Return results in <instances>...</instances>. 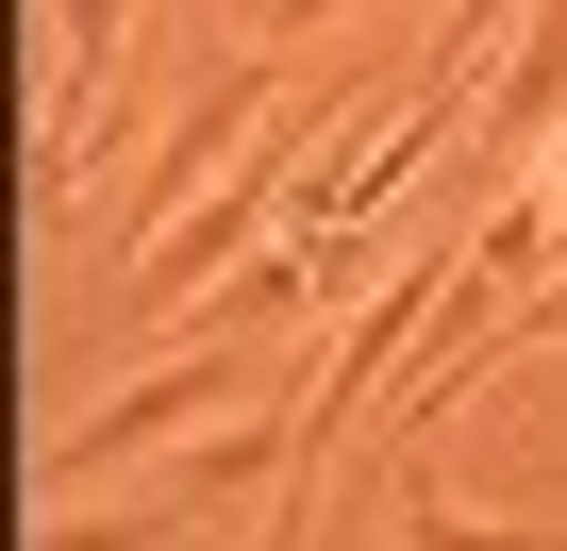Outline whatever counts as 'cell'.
<instances>
[{"label": "cell", "mask_w": 567, "mask_h": 551, "mask_svg": "<svg viewBox=\"0 0 567 551\" xmlns=\"http://www.w3.org/2000/svg\"><path fill=\"white\" fill-rule=\"evenodd\" d=\"M117 34H134V0H51V84H84V101H101Z\"/></svg>", "instance_id": "4"}, {"label": "cell", "mask_w": 567, "mask_h": 551, "mask_svg": "<svg viewBox=\"0 0 567 551\" xmlns=\"http://www.w3.org/2000/svg\"><path fill=\"white\" fill-rule=\"evenodd\" d=\"M534 351H567V267H550V285H534V302L501 318V368H534Z\"/></svg>", "instance_id": "5"}, {"label": "cell", "mask_w": 567, "mask_h": 551, "mask_svg": "<svg viewBox=\"0 0 567 551\" xmlns=\"http://www.w3.org/2000/svg\"><path fill=\"white\" fill-rule=\"evenodd\" d=\"M284 551H351V534H334V518H318V501H301V534H284Z\"/></svg>", "instance_id": "7"}, {"label": "cell", "mask_w": 567, "mask_h": 551, "mask_svg": "<svg viewBox=\"0 0 567 551\" xmlns=\"http://www.w3.org/2000/svg\"><path fill=\"white\" fill-rule=\"evenodd\" d=\"M401 551H567V534H534V518H467L434 468H401Z\"/></svg>", "instance_id": "3"}, {"label": "cell", "mask_w": 567, "mask_h": 551, "mask_svg": "<svg viewBox=\"0 0 567 551\" xmlns=\"http://www.w3.org/2000/svg\"><path fill=\"white\" fill-rule=\"evenodd\" d=\"M184 534V501L151 484V501H34V551H167Z\"/></svg>", "instance_id": "2"}, {"label": "cell", "mask_w": 567, "mask_h": 551, "mask_svg": "<svg viewBox=\"0 0 567 551\" xmlns=\"http://www.w3.org/2000/svg\"><path fill=\"white\" fill-rule=\"evenodd\" d=\"M334 18V0H250V34H318Z\"/></svg>", "instance_id": "6"}, {"label": "cell", "mask_w": 567, "mask_h": 551, "mask_svg": "<svg viewBox=\"0 0 567 551\" xmlns=\"http://www.w3.org/2000/svg\"><path fill=\"white\" fill-rule=\"evenodd\" d=\"M217 385H234L217 351H151L117 401H84V418L34 435V501H84V484H117L134 451H184V418H217Z\"/></svg>", "instance_id": "1"}]
</instances>
